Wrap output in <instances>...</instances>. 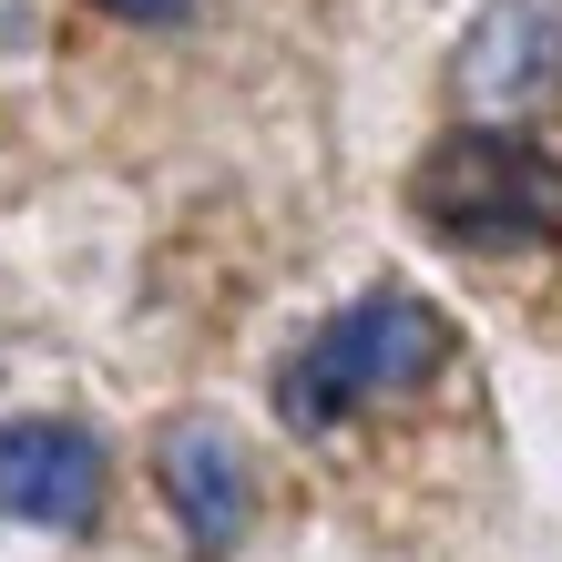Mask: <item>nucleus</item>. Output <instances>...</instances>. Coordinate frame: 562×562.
Listing matches in <instances>:
<instances>
[{
  "mask_svg": "<svg viewBox=\"0 0 562 562\" xmlns=\"http://www.w3.org/2000/svg\"><path fill=\"white\" fill-rule=\"evenodd\" d=\"M562 72V31L532 21V11H502L481 31V52L460 61V82H471V103H532V92Z\"/></svg>",
  "mask_w": 562,
  "mask_h": 562,
  "instance_id": "39448f33",
  "label": "nucleus"
},
{
  "mask_svg": "<svg viewBox=\"0 0 562 562\" xmlns=\"http://www.w3.org/2000/svg\"><path fill=\"white\" fill-rule=\"evenodd\" d=\"M103 512V450L72 419H11L0 429V521H42V532H92Z\"/></svg>",
  "mask_w": 562,
  "mask_h": 562,
  "instance_id": "7ed1b4c3",
  "label": "nucleus"
},
{
  "mask_svg": "<svg viewBox=\"0 0 562 562\" xmlns=\"http://www.w3.org/2000/svg\"><path fill=\"white\" fill-rule=\"evenodd\" d=\"M113 21H175V11H194V0H103Z\"/></svg>",
  "mask_w": 562,
  "mask_h": 562,
  "instance_id": "423d86ee",
  "label": "nucleus"
},
{
  "mask_svg": "<svg viewBox=\"0 0 562 562\" xmlns=\"http://www.w3.org/2000/svg\"><path fill=\"white\" fill-rule=\"evenodd\" d=\"M154 481H164L184 542L205 552V562H225V552L246 542L256 471H246V450H236V429H225V419H175V429H164V450H154Z\"/></svg>",
  "mask_w": 562,
  "mask_h": 562,
  "instance_id": "20e7f679",
  "label": "nucleus"
},
{
  "mask_svg": "<svg viewBox=\"0 0 562 562\" xmlns=\"http://www.w3.org/2000/svg\"><path fill=\"white\" fill-rule=\"evenodd\" d=\"M440 348H450L440 307H419V296L379 286V296H358V307H338V317H327L317 338L277 369V409H286V429L327 440V429H348L358 409H379V400H400V389H419L429 369H440Z\"/></svg>",
  "mask_w": 562,
  "mask_h": 562,
  "instance_id": "f257e3e1",
  "label": "nucleus"
},
{
  "mask_svg": "<svg viewBox=\"0 0 562 562\" xmlns=\"http://www.w3.org/2000/svg\"><path fill=\"white\" fill-rule=\"evenodd\" d=\"M409 205L429 215V236L481 246V256H521L562 236V154L532 134H440L409 175Z\"/></svg>",
  "mask_w": 562,
  "mask_h": 562,
  "instance_id": "f03ea898",
  "label": "nucleus"
}]
</instances>
